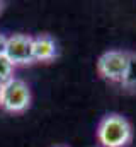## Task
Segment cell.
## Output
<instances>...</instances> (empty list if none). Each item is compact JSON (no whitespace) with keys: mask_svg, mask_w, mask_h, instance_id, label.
<instances>
[{"mask_svg":"<svg viewBox=\"0 0 136 147\" xmlns=\"http://www.w3.org/2000/svg\"><path fill=\"white\" fill-rule=\"evenodd\" d=\"M131 125L121 115L104 116L97 127V140L102 147H124L131 140Z\"/></svg>","mask_w":136,"mask_h":147,"instance_id":"obj_1","label":"cell"},{"mask_svg":"<svg viewBox=\"0 0 136 147\" xmlns=\"http://www.w3.org/2000/svg\"><path fill=\"white\" fill-rule=\"evenodd\" d=\"M31 105V91L21 79H12L2 86L0 108L7 113H22Z\"/></svg>","mask_w":136,"mask_h":147,"instance_id":"obj_2","label":"cell"},{"mask_svg":"<svg viewBox=\"0 0 136 147\" xmlns=\"http://www.w3.org/2000/svg\"><path fill=\"white\" fill-rule=\"evenodd\" d=\"M128 60H129L128 51L109 50L99 57L97 70H99L102 79H105L109 82H119L121 84V80L126 74V69H128Z\"/></svg>","mask_w":136,"mask_h":147,"instance_id":"obj_3","label":"cell"},{"mask_svg":"<svg viewBox=\"0 0 136 147\" xmlns=\"http://www.w3.org/2000/svg\"><path fill=\"white\" fill-rule=\"evenodd\" d=\"M3 55L10 60L14 67L29 65L34 62V43L33 36L27 34H12L5 39Z\"/></svg>","mask_w":136,"mask_h":147,"instance_id":"obj_4","label":"cell"},{"mask_svg":"<svg viewBox=\"0 0 136 147\" xmlns=\"http://www.w3.org/2000/svg\"><path fill=\"white\" fill-rule=\"evenodd\" d=\"M34 43V60L36 62H51L58 55L55 39L49 34H39L33 38Z\"/></svg>","mask_w":136,"mask_h":147,"instance_id":"obj_5","label":"cell"},{"mask_svg":"<svg viewBox=\"0 0 136 147\" xmlns=\"http://www.w3.org/2000/svg\"><path fill=\"white\" fill-rule=\"evenodd\" d=\"M121 86L129 92H136V53H129L128 69L121 80Z\"/></svg>","mask_w":136,"mask_h":147,"instance_id":"obj_6","label":"cell"},{"mask_svg":"<svg viewBox=\"0 0 136 147\" xmlns=\"http://www.w3.org/2000/svg\"><path fill=\"white\" fill-rule=\"evenodd\" d=\"M14 69H15V67L10 63V60L2 53V55H0V84H2V86L14 79Z\"/></svg>","mask_w":136,"mask_h":147,"instance_id":"obj_7","label":"cell"},{"mask_svg":"<svg viewBox=\"0 0 136 147\" xmlns=\"http://www.w3.org/2000/svg\"><path fill=\"white\" fill-rule=\"evenodd\" d=\"M5 39H7V36H3V34L0 33V55H2L3 50H5Z\"/></svg>","mask_w":136,"mask_h":147,"instance_id":"obj_8","label":"cell"},{"mask_svg":"<svg viewBox=\"0 0 136 147\" xmlns=\"http://www.w3.org/2000/svg\"><path fill=\"white\" fill-rule=\"evenodd\" d=\"M0 92H2V84H0Z\"/></svg>","mask_w":136,"mask_h":147,"instance_id":"obj_9","label":"cell"},{"mask_svg":"<svg viewBox=\"0 0 136 147\" xmlns=\"http://www.w3.org/2000/svg\"><path fill=\"white\" fill-rule=\"evenodd\" d=\"M0 9H2V3H0Z\"/></svg>","mask_w":136,"mask_h":147,"instance_id":"obj_10","label":"cell"}]
</instances>
